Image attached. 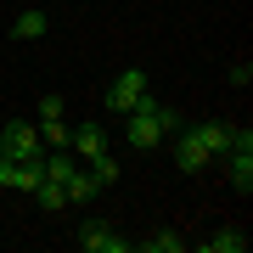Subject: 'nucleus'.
<instances>
[{"label": "nucleus", "instance_id": "9", "mask_svg": "<svg viewBox=\"0 0 253 253\" xmlns=\"http://www.w3.org/2000/svg\"><path fill=\"white\" fill-rule=\"evenodd\" d=\"M40 141H45V152H68L73 129L62 124V118H40Z\"/></svg>", "mask_w": 253, "mask_h": 253}, {"label": "nucleus", "instance_id": "10", "mask_svg": "<svg viewBox=\"0 0 253 253\" xmlns=\"http://www.w3.org/2000/svg\"><path fill=\"white\" fill-rule=\"evenodd\" d=\"M34 203L45 208V214H56V208H68V186L62 180H40L34 186Z\"/></svg>", "mask_w": 253, "mask_h": 253}, {"label": "nucleus", "instance_id": "14", "mask_svg": "<svg viewBox=\"0 0 253 253\" xmlns=\"http://www.w3.org/2000/svg\"><path fill=\"white\" fill-rule=\"evenodd\" d=\"M11 34H17V40H40V34H45V11H17Z\"/></svg>", "mask_w": 253, "mask_h": 253}, {"label": "nucleus", "instance_id": "16", "mask_svg": "<svg viewBox=\"0 0 253 253\" xmlns=\"http://www.w3.org/2000/svg\"><path fill=\"white\" fill-rule=\"evenodd\" d=\"M158 129H163V141H174V135H180V129H186L180 107H163V101H158Z\"/></svg>", "mask_w": 253, "mask_h": 253}, {"label": "nucleus", "instance_id": "1", "mask_svg": "<svg viewBox=\"0 0 253 253\" xmlns=\"http://www.w3.org/2000/svg\"><path fill=\"white\" fill-rule=\"evenodd\" d=\"M129 124H124V141L135 146V152H152V146H163V129H158V101H152V90H146L141 101H135V113H124Z\"/></svg>", "mask_w": 253, "mask_h": 253}, {"label": "nucleus", "instance_id": "5", "mask_svg": "<svg viewBox=\"0 0 253 253\" xmlns=\"http://www.w3.org/2000/svg\"><path fill=\"white\" fill-rule=\"evenodd\" d=\"M231 180L242 186V191H253V129H231Z\"/></svg>", "mask_w": 253, "mask_h": 253}, {"label": "nucleus", "instance_id": "18", "mask_svg": "<svg viewBox=\"0 0 253 253\" xmlns=\"http://www.w3.org/2000/svg\"><path fill=\"white\" fill-rule=\"evenodd\" d=\"M40 118H62V96H40Z\"/></svg>", "mask_w": 253, "mask_h": 253}, {"label": "nucleus", "instance_id": "12", "mask_svg": "<svg viewBox=\"0 0 253 253\" xmlns=\"http://www.w3.org/2000/svg\"><path fill=\"white\" fill-rule=\"evenodd\" d=\"M141 253H186V236H174V231H152L146 242H135Z\"/></svg>", "mask_w": 253, "mask_h": 253}, {"label": "nucleus", "instance_id": "17", "mask_svg": "<svg viewBox=\"0 0 253 253\" xmlns=\"http://www.w3.org/2000/svg\"><path fill=\"white\" fill-rule=\"evenodd\" d=\"M231 84H236V90H248V84H253V62H248V56H242V62H231Z\"/></svg>", "mask_w": 253, "mask_h": 253}, {"label": "nucleus", "instance_id": "6", "mask_svg": "<svg viewBox=\"0 0 253 253\" xmlns=\"http://www.w3.org/2000/svg\"><path fill=\"white\" fill-rule=\"evenodd\" d=\"M68 152H73V158H96V152H107V129H101L96 118H90V124H79V129H73V141H68Z\"/></svg>", "mask_w": 253, "mask_h": 253}, {"label": "nucleus", "instance_id": "19", "mask_svg": "<svg viewBox=\"0 0 253 253\" xmlns=\"http://www.w3.org/2000/svg\"><path fill=\"white\" fill-rule=\"evenodd\" d=\"M0 186H17V163H11L6 152H0Z\"/></svg>", "mask_w": 253, "mask_h": 253}, {"label": "nucleus", "instance_id": "8", "mask_svg": "<svg viewBox=\"0 0 253 253\" xmlns=\"http://www.w3.org/2000/svg\"><path fill=\"white\" fill-rule=\"evenodd\" d=\"M174 163H180L186 174H197V169H208V152L197 141H191V129H180V135H174Z\"/></svg>", "mask_w": 253, "mask_h": 253}, {"label": "nucleus", "instance_id": "11", "mask_svg": "<svg viewBox=\"0 0 253 253\" xmlns=\"http://www.w3.org/2000/svg\"><path fill=\"white\" fill-rule=\"evenodd\" d=\"M90 197H101V186L90 180V169H73L68 174V203H90Z\"/></svg>", "mask_w": 253, "mask_h": 253}, {"label": "nucleus", "instance_id": "7", "mask_svg": "<svg viewBox=\"0 0 253 253\" xmlns=\"http://www.w3.org/2000/svg\"><path fill=\"white\" fill-rule=\"evenodd\" d=\"M191 141L203 146L208 158H219V152H231V124H219V118H208V124L191 129Z\"/></svg>", "mask_w": 253, "mask_h": 253}, {"label": "nucleus", "instance_id": "15", "mask_svg": "<svg viewBox=\"0 0 253 253\" xmlns=\"http://www.w3.org/2000/svg\"><path fill=\"white\" fill-rule=\"evenodd\" d=\"M203 248H208V253H242V248H248V236H242V231H219V236H208Z\"/></svg>", "mask_w": 253, "mask_h": 253}, {"label": "nucleus", "instance_id": "13", "mask_svg": "<svg viewBox=\"0 0 253 253\" xmlns=\"http://www.w3.org/2000/svg\"><path fill=\"white\" fill-rule=\"evenodd\" d=\"M84 169H90V180H96V186H101V191H107V186H113V180H118V163H113V158H107V152H96V158H84Z\"/></svg>", "mask_w": 253, "mask_h": 253}, {"label": "nucleus", "instance_id": "3", "mask_svg": "<svg viewBox=\"0 0 253 253\" xmlns=\"http://www.w3.org/2000/svg\"><path fill=\"white\" fill-rule=\"evenodd\" d=\"M152 90V79H146L141 68H124L118 79L107 84V113H135V101Z\"/></svg>", "mask_w": 253, "mask_h": 253}, {"label": "nucleus", "instance_id": "4", "mask_svg": "<svg viewBox=\"0 0 253 253\" xmlns=\"http://www.w3.org/2000/svg\"><path fill=\"white\" fill-rule=\"evenodd\" d=\"M73 242H79L84 253H129V248H135L129 236H118L113 225H101V219H90V225H79V236H73Z\"/></svg>", "mask_w": 253, "mask_h": 253}, {"label": "nucleus", "instance_id": "2", "mask_svg": "<svg viewBox=\"0 0 253 253\" xmlns=\"http://www.w3.org/2000/svg\"><path fill=\"white\" fill-rule=\"evenodd\" d=\"M0 152L11 163H34L45 158V141H40V124H23V118H11L6 129H0Z\"/></svg>", "mask_w": 253, "mask_h": 253}]
</instances>
